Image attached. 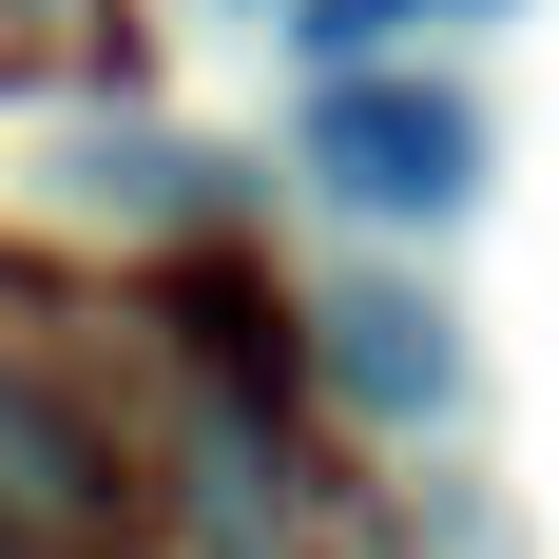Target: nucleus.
<instances>
[{"label":"nucleus","mask_w":559,"mask_h":559,"mask_svg":"<svg viewBox=\"0 0 559 559\" xmlns=\"http://www.w3.org/2000/svg\"><path fill=\"white\" fill-rule=\"evenodd\" d=\"M0 521H20V540H116V463H97V425H78V405H39L20 367H0Z\"/></svg>","instance_id":"7ed1b4c3"},{"label":"nucleus","mask_w":559,"mask_h":559,"mask_svg":"<svg viewBox=\"0 0 559 559\" xmlns=\"http://www.w3.org/2000/svg\"><path fill=\"white\" fill-rule=\"evenodd\" d=\"M425 20H463V0H289V39H309V78H347V58H405Z\"/></svg>","instance_id":"20e7f679"},{"label":"nucleus","mask_w":559,"mask_h":559,"mask_svg":"<svg viewBox=\"0 0 559 559\" xmlns=\"http://www.w3.org/2000/svg\"><path fill=\"white\" fill-rule=\"evenodd\" d=\"M0 559H39V540H20V521H0Z\"/></svg>","instance_id":"39448f33"},{"label":"nucleus","mask_w":559,"mask_h":559,"mask_svg":"<svg viewBox=\"0 0 559 559\" xmlns=\"http://www.w3.org/2000/svg\"><path fill=\"white\" fill-rule=\"evenodd\" d=\"M231 20H271V0H231Z\"/></svg>","instance_id":"423d86ee"},{"label":"nucleus","mask_w":559,"mask_h":559,"mask_svg":"<svg viewBox=\"0 0 559 559\" xmlns=\"http://www.w3.org/2000/svg\"><path fill=\"white\" fill-rule=\"evenodd\" d=\"M329 386L367 405V425H444V386H463V347H444V289H405V271L329 289Z\"/></svg>","instance_id":"f03ea898"},{"label":"nucleus","mask_w":559,"mask_h":559,"mask_svg":"<svg viewBox=\"0 0 559 559\" xmlns=\"http://www.w3.org/2000/svg\"><path fill=\"white\" fill-rule=\"evenodd\" d=\"M309 174H329L347 213H463V193H483V97L347 58L329 97H309Z\"/></svg>","instance_id":"f257e3e1"}]
</instances>
